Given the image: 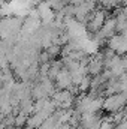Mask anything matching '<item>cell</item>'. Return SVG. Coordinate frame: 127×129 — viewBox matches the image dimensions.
Returning <instances> with one entry per match:
<instances>
[{"instance_id": "obj_1", "label": "cell", "mask_w": 127, "mask_h": 129, "mask_svg": "<svg viewBox=\"0 0 127 129\" xmlns=\"http://www.w3.org/2000/svg\"><path fill=\"white\" fill-rule=\"evenodd\" d=\"M127 105V93L121 92V93H115V95H109V96L105 99V104H103V108L109 113H115V111H120L123 110Z\"/></svg>"}, {"instance_id": "obj_2", "label": "cell", "mask_w": 127, "mask_h": 129, "mask_svg": "<svg viewBox=\"0 0 127 129\" xmlns=\"http://www.w3.org/2000/svg\"><path fill=\"white\" fill-rule=\"evenodd\" d=\"M106 21V9H94L91 12V15L88 17V21H87V29L90 33H97L100 32V29L103 27Z\"/></svg>"}, {"instance_id": "obj_3", "label": "cell", "mask_w": 127, "mask_h": 129, "mask_svg": "<svg viewBox=\"0 0 127 129\" xmlns=\"http://www.w3.org/2000/svg\"><path fill=\"white\" fill-rule=\"evenodd\" d=\"M115 32H117V18L112 17V18H108L105 21V24L100 29V32H97L96 35L99 38H102V39H109V38H112L115 35Z\"/></svg>"}, {"instance_id": "obj_4", "label": "cell", "mask_w": 127, "mask_h": 129, "mask_svg": "<svg viewBox=\"0 0 127 129\" xmlns=\"http://www.w3.org/2000/svg\"><path fill=\"white\" fill-rule=\"evenodd\" d=\"M72 84H73V83H72L70 71H69V69L64 66L63 69L60 71V74L57 75V78H55V86H57V89L64 90V89H69Z\"/></svg>"}, {"instance_id": "obj_5", "label": "cell", "mask_w": 127, "mask_h": 129, "mask_svg": "<svg viewBox=\"0 0 127 129\" xmlns=\"http://www.w3.org/2000/svg\"><path fill=\"white\" fill-rule=\"evenodd\" d=\"M91 80H93V78H91L90 75H85V77L82 78V81L79 83V86H78V87H79V92L87 93V92L91 89Z\"/></svg>"}, {"instance_id": "obj_6", "label": "cell", "mask_w": 127, "mask_h": 129, "mask_svg": "<svg viewBox=\"0 0 127 129\" xmlns=\"http://www.w3.org/2000/svg\"><path fill=\"white\" fill-rule=\"evenodd\" d=\"M46 53L49 54V57H51V60H52V59H55L58 54H61V45L52 44L51 47H48V48H46Z\"/></svg>"}, {"instance_id": "obj_7", "label": "cell", "mask_w": 127, "mask_h": 129, "mask_svg": "<svg viewBox=\"0 0 127 129\" xmlns=\"http://www.w3.org/2000/svg\"><path fill=\"white\" fill-rule=\"evenodd\" d=\"M27 120H29V116L20 113V114L15 116V126H17V128H23V126H26Z\"/></svg>"}, {"instance_id": "obj_8", "label": "cell", "mask_w": 127, "mask_h": 129, "mask_svg": "<svg viewBox=\"0 0 127 129\" xmlns=\"http://www.w3.org/2000/svg\"><path fill=\"white\" fill-rule=\"evenodd\" d=\"M49 69H51V62L40 63V66H39V74H40V77H48Z\"/></svg>"}, {"instance_id": "obj_9", "label": "cell", "mask_w": 127, "mask_h": 129, "mask_svg": "<svg viewBox=\"0 0 127 129\" xmlns=\"http://www.w3.org/2000/svg\"><path fill=\"white\" fill-rule=\"evenodd\" d=\"M100 129H115V123L111 122L109 119H103L102 125H100Z\"/></svg>"}, {"instance_id": "obj_10", "label": "cell", "mask_w": 127, "mask_h": 129, "mask_svg": "<svg viewBox=\"0 0 127 129\" xmlns=\"http://www.w3.org/2000/svg\"><path fill=\"white\" fill-rule=\"evenodd\" d=\"M82 2H84V0H70V3H72V5H75V6H78V5H81Z\"/></svg>"}, {"instance_id": "obj_11", "label": "cell", "mask_w": 127, "mask_h": 129, "mask_svg": "<svg viewBox=\"0 0 127 129\" xmlns=\"http://www.w3.org/2000/svg\"><path fill=\"white\" fill-rule=\"evenodd\" d=\"M114 2H115V5L118 6V5H123V3H124L126 0H114Z\"/></svg>"}, {"instance_id": "obj_12", "label": "cell", "mask_w": 127, "mask_h": 129, "mask_svg": "<svg viewBox=\"0 0 127 129\" xmlns=\"http://www.w3.org/2000/svg\"><path fill=\"white\" fill-rule=\"evenodd\" d=\"M88 2H99V0H88Z\"/></svg>"}]
</instances>
